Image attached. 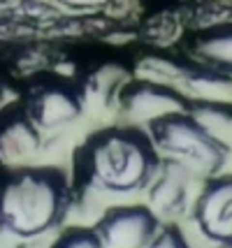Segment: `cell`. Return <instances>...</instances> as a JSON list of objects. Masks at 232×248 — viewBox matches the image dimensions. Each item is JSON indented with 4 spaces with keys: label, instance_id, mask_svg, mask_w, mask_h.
Returning a JSON list of instances; mask_svg holds the SVG:
<instances>
[{
    "label": "cell",
    "instance_id": "1",
    "mask_svg": "<svg viewBox=\"0 0 232 248\" xmlns=\"http://www.w3.org/2000/svg\"><path fill=\"white\" fill-rule=\"evenodd\" d=\"M160 167V155L146 130L111 125L93 132L75 153V172L89 186L111 195L142 190Z\"/></svg>",
    "mask_w": 232,
    "mask_h": 248
},
{
    "label": "cell",
    "instance_id": "2",
    "mask_svg": "<svg viewBox=\"0 0 232 248\" xmlns=\"http://www.w3.org/2000/svg\"><path fill=\"white\" fill-rule=\"evenodd\" d=\"M70 211L63 176L46 167L14 170L0 181V220L7 232L35 239L51 232Z\"/></svg>",
    "mask_w": 232,
    "mask_h": 248
},
{
    "label": "cell",
    "instance_id": "3",
    "mask_svg": "<svg viewBox=\"0 0 232 248\" xmlns=\"http://www.w3.org/2000/svg\"><path fill=\"white\" fill-rule=\"evenodd\" d=\"M149 137L163 160L177 162L204 179L221 174L228 162V149L211 140L190 111L155 123Z\"/></svg>",
    "mask_w": 232,
    "mask_h": 248
},
{
    "label": "cell",
    "instance_id": "4",
    "mask_svg": "<svg viewBox=\"0 0 232 248\" xmlns=\"http://www.w3.org/2000/svg\"><path fill=\"white\" fill-rule=\"evenodd\" d=\"M114 102L119 107L116 111L123 119V125H133L146 132L155 123L170 119V116H177V114H186L190 109L179 91L160 86V84L139 81V79L135 84H125Z\"/></svg>",
    "mask_w": 232,
    "mask_h": 248
},
{
    "label": "cell",
    "instance_id": "5",
    "mask_svg": "<svg viewBox=\"0 0 232 248\" xmlns=\"http://www.w3.org/2000/svg\"><path fill=\"white\" fill-rule=\"evenodd\" d=\"M193 218L207 241L232 248V174H214L202 184Z\"/></svg>",
    "mask_w": 232,
    "mask_h": 248
},
{
    "label": "cell",
    "instance_id": "6",
    "mask_svg": "<svg viewBox=\"0 0 232 248\" xmlns=\"http://www.w3.org/2000/svg\"><path fill=\"white\" fill-rule=\"evenodd\" d=\"M158 230V218L144 204L109 206L95 223L102 248H146Z\"/></svg>",
    "mask_w": 232,
    "mask_h": 248
},
{
    "label": "cell",
    "instance_id": "7",
    "mask_svg": "<svg viewBox=\"0 0 232 248\" xmlns=\"http://www.w3.org/2000/svg\"><path fill=\"white\" fill-rule=\"evenodd\" d=\"M81 114H84V97L65 81L33 91L26 109V116L33 121V125L45 137L70 130Z\"/></svg>",
    "mask_w": 232,
    "mask_h": 248
},
{
    "label": "cell",
    "instance_id": "8",
    "mask_svg": "<svg viewBox=\"0 0 232 248\" xmlns=\"http://www.w3.org/2000/svg\"><path fill=\"white\" fill-rule=\"evenodd\" d=\"M195 181H207L204 176H198L190 170L181 167L177 162H170L160 158V167L154 174V179L146 186V197H149V209L154 216L174 218L184 214L188 200H190V188Z\"/></svg>",
    "mask_w": 232,
    "mask_h": 248
},
{
    "label": "cell",
    "instance_id": "9",
    "mask_svg": "<svg viewBox=\"0 0 232 248\" xmlns=\"http://www.w3.org/2000/svg\"><path fill=\"white\" fill-rule=\"evenodd\" d=\"M177 91L188 107H221L232 109V72L202 63H188Z\"/></svg>",
    "mask_w": 232,
    "mask_h": 248
},
{
    "label": "cell",
    "instance_id": "10",
    "mask_svg": "<svg viewBox=\"0 0 232 248\" xmlns=\"http://www.w3.org/2000/svg\"><path fill=\"white\" fill-rule=\"evenodd\" d=\"M42 140L45 135L35 128L26 114H5L0 121V167L10 172L35 167Z\"/></svg>",
    "mask_w": 232,
    "mask_h": 248
},
{
    "label": "cell",
    "instance_id": "11",
    "mask_svg": "<svg viewBox=\"0 0 232 248\" xmlns=\"http://www.w3.org/2000/svg\"><path fill=\"white\" fill-rule=\"evenodd\" d=\"M193 61L232 72V26L200 32L193 46Z\"/></svg>",
    "mask_w": 232,
    "mask_h": 248
},
{
    "label": "cell",
    "instance_id": "12",
    "mask_svg": "<svg viewBox=\"0 0 232 248\" xmlns=\"http://www.w3.org/2000/svg\"><path fill=\"white\" fill-rule=\"evenodd\" d=\"M51 248H102L95 227H75L56 239Z\"/></svg>",
    "mask_w": 232,
    "mask_h": 248
},
{
    "label": "cell",
    "instance_id": "13",
    "mask_svg": "<svg viewBox=\"0 0 232 248\" xmlns=\"http://www.w3.org/2000/svg\"><path fill=\"white\" fill-rule=\"evenodd\" d=\"M146 248H190V244L177 227H160Z\"/></svg>",
    "mask_w": 232,
    "mask_h": 248
},
{
    "label": "cell",
    "instance_id": "14",
    "mask_svg": "<svg viewBox=\"0 0 232 248\" xmlns=\"http://www.w3.org/2000/svg\"><path fill=\"white\" fill-rule=\"evenodd\" d=\"M2 232H5V225H2V220H0V234H2Z\"/></svg>",
    "mask_w": 232,
    "mask_h": 248
}]
</instances>
